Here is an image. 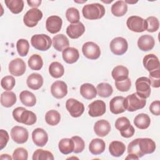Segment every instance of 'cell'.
<instances>
[{"label":"cell","mask_w":160,"mask_h":160,"mask_svg":"<svg viewBox=\"0 0 160 160\" xmlns=\"http://www.w3.org/2000/svg\"><path fill=\"white\" fill-rule=\"evenodd\" d=\"M125 159H139V158L138 156H135V155H134V154H128V156H127Z\"/></svg>","instance_id":"54"},{"label":"cell","mask_w":160,"mask_h":160,"mask_svg":"<svg viewBox=\"0 0 160 160\" xmlns=\"http://www.w3.org/2000/svg\"><path fill=\"white\" fill-rule=\"evenodd\" d=\"M28 158V152L23 148H16L12 154V159L14 160H27Z\"/></svg>","instance_id":"48"},{"label":"cell","mask_w":160,"mask_h":160,"mask_svg":"<svg viewBox=\"0 0 160 160\" xmlns=\"http://www.w3.org/2000/svg\"><path fill=\"white\" fill-rule=\"evenodd\" d=\"M146 104V100L139 96L136 92L128 95L124 100V105L126 110L134 112L142 109Z\"/></svg>","instance_id":"4"},{"label":"cell","mask_w":160,"mask_h":160,"mask_svg":"<svg viewBox=\"0 0 160 160\" xmlns=\"http://www.w3.org/2000/svg\"><path fill=\"white\" fill-rule=\"evenodd\" d=\"M66 17L67 20L71 24L79 22L80 15L79 11L75 8H69L66 10Z\"/></svg>","instance_id":"43"},{"label":"cell","mask_w":160,"mask_h":160,"mask_svg":"<svg viewBox=\"0 0 160 160\" xmlns=\"http://www.w3.org/2000/svg\"><path fill=\"white\" fill-rule=\"evenodd\" d=\"M33 142L39 147H43L48 141V135L45 130L42 128H36L32 132Z\"/></svg>","instance_id":"18"},{"label":"cell","mask_w":160,"mask_h":160,"mask_svg":"<svg viewBox=\"0 0 160 160\" xmlns=\"http://www.w3.org/2000/svg\"><path fill=\"white\" fill-rule=\"evenodd\" d=\"M62 21L58 16H51L48 18L46 21V28L51 34L58 32L62 28Z\"/></svg>","instance_id":"17"},{"label":"cell","mask_w":160,"mask_h":160,"mask_svg":"<svg viewBox=\"0 0 160 160\" xmlns=\"http://www.w3.org/2000/svg\"><path fill=\"white\" fill-rule=\"evenodd\" d=\"M106 148V144L104 140L99 138L93 139L89 143V150L91 154L98 155L102 153Z\"/></svg>","instance_id":"27"},{"label":"cell","mask_w":160,"mask_h":160,"mask_svg":"<svg viewBox=\"0 0 160 160\" xmlns=\"http://www.w3.org/2000/svg\"><path fill=\"white\" fill-rule=\"evenodd\" d=\"M51 92L56 99H62L68 94L67 84L62 81H56L51 86Z\"/></svg>","instance_id":"15"},{"label":"cell","mask_w":160,"mask_h":160,"mask_svg":"<svg viewBox=\"0 0 160 160\" xmlns=\"http://www.w3.org/2000/svg\"><path fill=\"white\" fill-rule=\"evenodd\" d=\"M111 75L115 81H122L128 78L129 70L126 67L119 65L113 68Z\"/></svg>","instance_id":"30"},{"label":"cell","mask_w":160,"mask_h":160,"mask_svg":"<svg viewBox=\"0 0 160 160\" xmlns=\"http://www.w3.org/2000/svg\"><path fill=\"white\" fill-rule=\"evenodd\" d=\"M126 25L129 29L135 32H142L147 28L146 20L138 16L129 17L126 21Z\"/></svg>","instance_id":"9"},{"label":"cell","mask_w":160,"mask_h":160,"mask_svg":"<svg viewBox=\"0 0 160 160\" xmlns=\"http://www.w3.org/2000/svg\"><path fill=\"white\" fill-rule=\"evenodd\" d=\"M49 72L54 78H59L64 74V68L59 62H52L49 66Z\"/></svg>","instance_id":"36"},{"label":"cell","mask_w":160,"mask_h":160,"mask_svg":"<svg viewBox=\"0 0 160 160\" xmlns=\"http://www.w3.org/2000/svg\"><path fill=\"white\" fill-rule=\"evenodd\" d=\"M9 139L8 132L4 130H0V149H2L6 146Z\"/></svg>","instance_id":"50"},{"label":"cell","mask_w":160,"mask_h":160,"mask_svg":"<svg viewBox=\"0 0 160 160\" xmlns=\"http://www.w3.org/2000/svg\"><path fill=\"white\" fill-rule=\"evenodd\" d=\"M154 39L151 35H142L138 40V46L140 50L143 51H148L151 50L154 48Z\"/></svg>","instance_id":"22"},{"label":"cell","mask_w":160,"mask_h":160,"mask_svg":"<svg viewBox=\"0 0 160 160\" xmlns=\"http://www.w3.org/2000/svg\"><path fill=\"white\" fill-rule=\"evenodd\" d=\"M123 96H115L111 99L109 102V109L111 112L114 114H119L126 111Z\"/></svg>","instance_id":"21"},{"label":"cell","mask_w":160,"mask_h":160,"mask_svg":"<svg viewBox=\"0 0 160 160\" xmlns=\"http://www.w3.org/2000/svg\"><path fill=\"white\" fill-rule=\"evenodd\" d=\"M94 131L97 136L104 137L110 132L111 125L108 121L101 119L95 122L94 125Z\"/></svg>","instance_id":"23"},{"label":"cell","mask_w":160,"mask_h":160,"mask_svg":"<svg viewBox=\"0 0 160 160\" xmlns=\"http://www.w3.org/2000/svg\"><path fill=\"white\" fill-rule=\"evenodd\" d=\"M12 116L16 121L28 126L35 124L37 120L35 113L23 107L15 108L12 111Z\"/></svg>","instance_id":"2"},{"label":"cell","mask_w":160,"mask_h":160,"mask_svg":"<svg viewBox=\"0 0 160 160\" xmlns=\"http://www.w3.org/2000/svg\"><path fill=\"white\" fill-rule=\"evenodd\" d=\"M31 43L35 49L41 51H45L51 48L52 39L49 36L44 34H35L32 36Z\"/></svg>","instance_id":"6"},{"label":"cell","mask_w":160,"mask_h":160,"mask_svg":"<svg viewBox=\"0 0 160 160\" xmlns=\"http://www.w3.org/2000/svg\"><path fill=\"white\" fill-rule=\"evenodd\" d=\"M16 49L18 52L20 56L24 57L26 56L29 49V44L28 40L25 39H20L17 41L16 43Z\"/></svg>","instance_id":"42"},{"label":"cell","mask_w":160,"mask_h":160,"mask_svg":"<svg viewBox=\"0 0 160 160\" xmlns=\"http://www.w3.org/2000/svg\"><path fill=\"white\" fill-rule=\"evenodd\" d=\"M28 66L32 70L39 71L43 66V61L41 56L39 54H32L28 59Z\"/></svg>","instance_id":"40"},{"label":"cell","mask_w":160,"mask_h":160,"mask_svg":"<svg viewBox=\"0 0 160 160\" xmlns=\"http://www.w3.org/2000/svg\"><path fill=\"white\" fill-rule=\"evenodd\" d=\"M85 32V27L81 22L71 24L66 28V34L71 39H78Z\"/></svg>","instance_id":"20"},{"label":"cell","mask_w":160,"mask_h":160,"mask_svg":"<svg viewBox=\"0 0 160 160\" xmlns=\"http://www.w3.org/2000/svg\"><path fill=\"white\" fill-rule=\"evenodd\" d=\"M115 86L118 90L121 92H126L129 90L131 86V81L128 78L120 81H115Z\"/></svg>","instance_id":"49"},{"label":"cell","mask_w":160,"mask_h":160,"mask_svg":"<svg viewBox=\"0 0 160 160\" xmlns=\"http://www.w3.org/2000/svg\"><path fill=\"white\" fill-rule=\"evenodd\" d=\"M146 20V31L149 32H154L158 30L159 27V20L154 16H149Z\"/></svg>","instance_id":"44"},{"label":"cell","mask_w":160,"mask_h":160,"mask_svg":"<svg viewBox=\"0 0 160 160\" xmlns=\"http://www.w3.org/2000/svg\"><path fill=\"white\" fill-rule=\"evenodd\" d=\"M125 150V144L121 141H113L109 146V151L114 157H120L124 154Z\"/></svg>","instance_id":"29"},{"label":"cell","mask_w":160,"mask_h":160,"mask_svg":"<svg viewBox=\"0 0 160 160\" xmlns=\"http://www.w3.org/2000/svg\"><path fill=\"white\" fill-rule=\"evenodd\" d=\"M16 84L15 79L12 76H6L2 78L1 81V87L7 91L12 90Z\"/></svg>","instance_id":"45"},{"label":"cell","mask_w":160,"mask_h":160,"mask_svg":"<svg viewBox=\"0 0 160 160\" xmlns=\"http://www.w3.org/2000/svg\"><path fill=\"white\" fill-rule=\"evenodd\" d=\"M151 112L155 116L160 115V101L159 100L153 101L149 106Z\"/></svg>","instance_id":"51"},{"label":"cell","mask_w":160,"mask_h":160,"mask_svg":"<svg viewBox=\"0 0 160 160\" xmlns=\"http://www.w3.org/2000/svg\"><path fill=\"white\" fill-rule=\"evenodd\" d=\"M41 0H34V1H32V0H28L27 1V2L28 4V5L30 6V7H32L33 8H36L38 7H39L41 3Z\"/></svg>","instance_id":"52"},{"label":"cell","mask_w":160,"mask_h":160,"mask_svg":"<svg viewBox=\"0 0 160 160\" xmlns=\"http://www.w3.org/2000/svg\"><path fill=\"white\" fill-rule=\"evenodd\" d=\"M156 149L155 142L150 138H137L129 143L128 154H134L139 158L147 154L152 153Z\"/></svg>","instance_id":"1"},{"label":"cell","mask_w":160,"mask_h":160,"mask_svg":"<svg viewBox=\"0 0 160 160\" xmlns=\"http://www.w3.org/2000/svg\"><path fill=\"white\" fill-rule=\"evenodd\" d=\"M82 12L86 19L96 20L101 19L104 16L105 8L99 3H92L84 6Z\"/></svg>","instance_id":"3"},{"label":"cell","mask_w":160,"mask_h":160,"mask_svg":"<svg viewBox=\"0 0 160 160\" xmlns=\"http://www.w3.org/2000/svg\"><path fill=\"white\" fill-rule=\"evenodd\" d=\"M96 91L99 96L102 98H108L112 94L113 89L109 83L101 82L97 85Z\"/></svg>","instance_id":"38"},{"label":"cell","mask_w":160,"mask_h":160,"mask_svg":"<svg viewBox=\"0 0 160 160\" xmlns=\"http://www.w3.org/2000/svg\"><path fill=\"white\" fill-rule=\"evenodd\" d=\"M0 159L2 160H4V159H8V160H11L12 159V158H11L9 154H1L0 156Z\"/></svg>","instance_id":"53"},{"label":"cell","mask_w":160,"mask_h":160,"mask_svg":"<svg viewBox=\"0 0 160 160\" xmlns=\"http://www.w3.org/2000/svg\"><path fill=\"white\" fill-rule=\"evenodd\" d=\"M4 2L13 14H19L23 10L24 1L22 0H6Z\"/></svg>","instance_id":"37"},{"label":"cell","mask_w":160,"mask_h":160,"mask_svg":"<svg viewBox=\"0 0 160 160\" xmlns=\"http://www.w3.org/2000/svg\"><path fill=\"white\" fill-rule=\"evenodd\" d=\"M54 159L53 154L50 151L41 149L36 150L32 155L33 160H53Z\"/></svg>","instance_id":"41"},{"label":"cell","mask_w":160,"mask_h":160,"mask_svg":"<svg viewBox=\"0 0 160 160\" xmlns=\"http://www.w3.org/2000/svg\"><path fill=\"white\" fill-rule=\"evenodd\" d=\"M149 78L151 82V86L156 88L160 86V69L149 72Z\"/></svg>","instance_id":"46"},{"label":"cell","mask_w":160,"mask_h":160,"mask_svg":"<svg viewBox=\"0 0 160 160\" xmlns=\"http://www.w3.org/2000/svg\"><path fill=\"white\" fill-rule=\"evenodd\" d=\"M16 96L12 91H4L1 95V104L5 108H10L16 102Z\"/></svg>","instance_id":"32"},{"label":"cell","mask_w":160,"mask_h":160,"mask_svg":"<svg viewBox=\"0 0 160 160\" xmlns=\"http://www.w3.org/2000/svg\"><path fill=\"white\" fill-rule=\"evenodd\" d=\"M80 93L84 98L91 100L96 98L97 91L96 88L92 84L84 83L80 87Z\"/></svg>","instance_id":"28"},{"label":"cell","mask_w":160,"mask_h":160,"mask_svg":"<svg viewBox=\"0 0 160 160\" xmlns=\"http://www.w3.org/2000/svg\"><path fill=\"white\" fill-rule=\"evenodd\" d=\"M144 67L149 72L160 69V63L158 58L153 54H149L143 58Z\"/></svg>","instance_id":"19"},{"label":"cell","mask_w":160,"mask_h":160,"mask_svg":"<svg viewBox=\"0 0 160 160\" xmlns=\"http://www.w3.org/2000/svg\"><path fill=\"white\" fill-rule=\"evenodd\" d=\"M62 56L64 61L66 63L73 64L78 60L79 58V53L76 48L68 47L62 51Z\"/></svg>","instance_id":"25"},{"label":"cell","mask_w":160,"mask_h":160,"mask_svg":"<svg viewBox=\"0 0 160 160\" xmlns=\"http://www.w3.org/2000/svg\"><path fill=\"white\" fill-rule=\"evenodd\" d=\"M128 11V5L124 1H118L111 6L112 14L117 17L123 16Z\"/></svg>","instance_id":"34"},{"label":"cell","mask_w":160,"mask_h":160,"mask_svg":"<svg viewBox=\"0 0 160 160\" xmlns=\"http://www.w3.org/2000/svg\"><path fill=\"white\" fill-rule=\"evenodd\" d=\"M42 18V12L38 8H32L26 12L23 17L24 24L29 27L36 26Z\"/></svg>","instance_id":"8"},{"label":"cell","mask_w":160,"mask_h":160,"mask_svg":"<svg viewBox=\"0 0 160 160\" xmlns=\"http://www.w3.org/2000/svg\"><path fill=\"white\" fill-rule=\"evenodd\" d=\"M66 108L73 118L80 117L84 111V104L74 98H69L66 101Z\"/></svg>","instance_id":"10"},{"label":"cell","mask_w":160,"mask_h":160,"mask_svg":"<svg viewBox=\"0 0 160 160\" xmlns=\"http://www.w3.org/2000/svg\"><path fill=\"white\" fill-rule=\"evenodd\" d=\"M19 99L21 102L28 107H32L36 103L35 95L30 91H22L19 94Z\"/></svg>","instance_id":"35"},{"label":"cell","mask_w":160,"mask_h":160,"mask_svg":"<svg viewBox=\"0 0 160 160\" xmlns=\"http://www.w3.org/2000/svg\"><path fill=\"white\" fill-rule=\"evenodd\" d=\"M52 46L58 51H63L69 47V41L68 38L63 34H59L53 37Z\"/></svg>","instance_id":"24"},{"label":"cell","mask_w":160,"mask_h":160,"mask_svg":"<svg viewBox=\"0 0 160 160\" xmlns=\"http://www.w3.org/2000/svg\"><path fill=\"white\" fill-rule=\"evenodd\" d=\"M74 141V152L75 153H80L82 152L85 148V142L84 140L79 136H74L71 138Z\"/></svg>","instance_id":"47"},{"label":"cell","mask_w":160,"mask_h":160,"mask_svg":"<svg viewBox=\"0 0 160 160\" xmlns=\"http://www.w3.org/2000/svg\"><path fill=\"white\" fill-rule=\"evenodd\" d=\"M115 128L120 131L121 135L126 138L132 137L135 132L134 127L131 124L126 117H120L115 121Z\"/></svg>","instance_id":"5"},{"label":"cell","mask_w":160,"mask_h":160,"mask_svg":"<svg viewBox=\"0 0 160 160\" xmlns=\"http://www.w3.org/2000/svg\"><path fill=\"white\" fill-rule=\"evenodd\" d=\"M58 148L60 152L63 154H70L74 151V141L72 138H63L59 141Z\"/></svg>","instance_id":"31"},{"label":"cell","mask_w":160,"mask_h":160,"mask_svg":"<svg viewBox=\"0 0 160 160\" xmlns=\"http://www.w3.org/2000/svg\"><path fill=\"white\" fill-rule=\"evenodd\" d=\"M136 93L146 99L149 97L151 94V82L149 78L146 77H140L138 78L135 82Z\"/></svg>","instance_id":"7"},{"label":"cell","mask_w":160,"mask_h":160,"mask_svg":"<svg viewBox=\"0 0 160 160\" xmlns=\"http://www.w3.org/2000/svg\"><path fill=\"white\" fill-rule=\"evenodd\" d=\"M61 115L56 110L48 111L45 115V121L50 126H56L60 122Z\"/></svg>","instance_id":"39"},{"label":"cell","mask_w":160,"mask_h":160,"mask_svg":"<svg viewBox=\"0 0 160 160\" xmlns=\"http://www.w3.org/2000/svg\"><path fill=\"white\" fill-rule=\"evenodd\" d=\"M126 4L127 3H129V4H134V3H136L138 1H134V2H131V1H124Z\"/></svg>","instance_id":"55"},{"label":"cell","mask_w":160,"mask_h":160,"mask_svg":"<svg viewBox=\"0 0 160 160\" xmlns=\"http://www.w3.org/2000/svg\"><path fill=\"white\" fill-rule=\"evenodd\" d=\"M151 123V119L147 114L141 113L134 119V125L140 129H147Z\"/></svg>","instance_id":"33"},{"label":"cell","mask_w":160,"mask_h":160,"mask_svg":"<svg viewBox=\"0 0 160 160\" xmlns=\"http://www.w3.org/2000/svg\"><path fill=\"white\" fill-rule=\"evenodd\" d=\"M25 62L20 58L12 59L9 64V71L14 76H21L26 72Z\"/></svg>","instance_id":"14"},{"label":"cell","mask_w":160,"mask_h":160,"mask_svg":"<svg viewBox=\"0 0 160 160\" xmlns=\"http://www.w3.org/2000/svg\"><path fill=\"white\" fill-rule=\"evenodd\" d=\"M109 46L111 52L114 54L121 56L127 51L128 44L126 39L122 37H117L111 41Z\"/></svg>","instance_id":"11"},{"label":"cell","mask_w":160,"mask_h":160,"mask_svg":"<svg viewBox=\"0 0 160 160\" xmlns=\"http://www.w3.org/2000/svg\"><path fill=\"white\" fill-rule=\"evenodd\" d=\"M43 81V78L41 74L32 73L28 77L26 84L29 88L32 90H38L42 87Z\"/></svg>","instance_id":"26"},{"label":"cell","mask_w":160,"mask_h":160,"mask_svg":"<svg viewBox=\"0 0 160 160\" xmlns=\"http://www.w3.org/2000/svg\"><path fill=\"white\" fill-rule=\"evenodd\" d=\"M84 56L89 59H97L100 57L101 50L99 46L94 42H85L82 47Z\"/></svg>","instance_id":"12"},{"label":"cell","mask_w":160,"mask_h":160,"mask_svg":"<svg viewBox=\"0 0 160 160\" xmlns=\"http://www.w3.org/2000/svg\"><path fill=\"white\" fill-rule=\"evenodd\" d=\"M11 136L12 139L18 144L25 143L29 138L28 130L19 126H14L11 130Z\"/></svg>","instance_id":"13"},{"label":"cell","mask_w":160,"mask_h":160,"mask_svg":"<svg viewBox=\"0 0 160 160\" xmlns=\"http://www.w3.org/2000/svg\"><path fill=\"white\" fill-rule=\"evenodd\" d=\"M88 114L91 117H98L102 116L106 111L105 102L102 100H96L88 106Z\"/></svg>","instance_id":"16"}]
</instances>
